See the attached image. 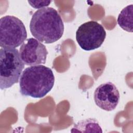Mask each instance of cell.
Instances as JSON below:
<instances>
[{
  "instance_id": "9",
  "label": "cell",
  "mask_w": 133,
  "mask_h": 133,
  "mask_svg": "<svg viewBox=\"0 0 133 133\" xmlns=\"http://www.w3.org/2000/svg\"><path fill=\"white\" fill-rule=\"evenodd\" d=\"M133 5L130 4L124 8L117 17V23L124 30L132 32Z\"/></svg>"
},
{
  "instance_id": "7",
  "label": "cell",
  "mask_w": 133,
  "mask_h": 133,
  "mask_svg": "<svg viewBox=\"0 0 133 133\" xmlns=\"http://www.w3.org/2000/svg\"><path fill=\"white\" fill-rule=\"evenodd\" d=\"M96 104L101 109L111 111L117 107L120 98L119 91L112 82L100 85L95 89L94 94Z\"/></svg>"
},
{
  "instance_id": "6",
  "label": "cell",
  "mask_w": 133,
  "mask_h": 133,
  "mask_svg": "<svg viewBox=\"0 0 133 133\" xmlns=\"http://www.w3.org/2000/svg\"><path fill=\"white\" fill-rule=\"evenodd\" d=\"M19 54L26 65L45 64L48 54L46 46L34 38L27 39L20 46Z\"/></svg>"
},
{
  "instance_id": "8",
  "label": "cell",
  "mask_w": 133,
  "mask_h": 133,
  "mask_svg": "<svg viewBox=\"0 0 133 133\" xmlns=\"http://www.w3.org/2000/svg\"><path fill=\"white\" fill-rule=\"evenodd\" d=\"M71 132H102L98 122L95 118L81 120L74 124L71 130Z\"/></svg>"
},
{
  "instance_id": "2",
  "label": "cell",
  "mask_w": 133,
  "mask_h": 133,
  "mask_svg": "<svg viewBox=\"0 0 133 133\" xmlns=\"http://www.w3.org/2000/svg\"><path fill=\"white\" fill-rule=\"evenodd\" d=\"M54 83L51 69L42 64L32 65L25 68L20 76V92L24 96L41 98L52 89Z\"/></svg>"
},
{
  "instance_id": "1",
  "label": "cell",
  "mask_w": 133,
  "mask_h": 133,
  "mask_svg": "<svg viewBox=\"0 0 133 133\" xmlns=\"http://www.w3.org/2000/svg\"><path fill=\"white\" fill-rule=\"evenodd\" d=\"M32 35L46 44L58 41L64 32L62 19L58 11L52 7H44L36 10L30 22Z\"/></svg>"
},
{
  "instance_id": "5",
  "label": "cell",
  "mask_w": 133,
  "mask_h": 133,
  "mask_svg": "<svg viewBox=\"0 0 133 133\" xmlns=\"http://www.w3.org/2000/svg\"><path fill=\"white\" fill-rule=\"evenodd\" d=\"M106 37L103 26L95 21H89L82 24L76 32V39L80 47L90 51L100 47Z\"/></svg>"
},
{
  "instance_id": "4",
  "label": "cell",
  "mask_w": 133,
  "mask_h": 133,
  "mask_svg": "<svg viewBox=\"0 0 133 133\" xmlns=\"http://www.w3.org/2000/svg\"><path fill=\"white\" fill-rule=\"evenodd\" d=\"M27 37L24 24L19 18L10 15L0 19V46L15 48L22 45Z\"/></svg>"
},
{
  "instance_id": "10",
  "label": "cell",
  "mask_w": 133,
  "mask_h": 133,
  "mask_svg": "<svg viewBox=\"0 0 133 133\" xmlns=\"http://www.w3.org/2000/svg\"><path fill=\"white\" fill-rule=\"evenodd\" d=\"M51 2V1H28L29 5L35 9L46 7Z\"/></svg>"
},
{
  "instance_id": "3",
  "label": "cell",
  "mask_w": 133,
  "mask_h": 133,
  "mask_svg": "<svg viewBox=\"0 0 133 133\" xmlns=\"http://www.w3.org/2000/svg\"><path fill=\"white\" fill-rule=\"evenodd\" d=\"M19 52L13 48H2L0 50V88L11 87L19 82L24 69Z\"/></svg>"
}]
</instances>
